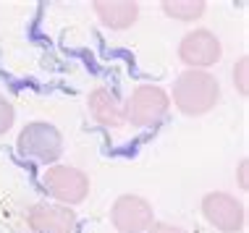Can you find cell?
Wrapping results in <instances>:
<instances>
[{
  "mask_svg": "<svg viewBox=\"0 0 249 233\" xmlns=\"http://www.w3.org/2000/svg\"><path fill=\"white\" fill-rule=\"evenodd\" d=\"M220 102V82L210 71L186 68L173 84V105L189 118L205 116Z\"/></svg>",
  "mask_w": 249,
  "mask_h": 233,
  "instance_id": "obj_1",
  "label": "cell"
},
{
  "mask_svg": "<svg viewBox=\"0 0 249 233\" xmlns=\"http://www.w3.org/2000/svg\"><path fill=\"white\" fill-rule=\"evenodd\" d=\"M171 110V95L158 84H139L124 105V118L139 129H155Z\"/></svg>",
  "mask_w": 249,
  "mask_h": 233,
  "instance_id": "obj_2",
  "label": "cell"
},
{
  "mask_svg": "<svg viewBox=\"0 0 249 233\" xmlns=\"http://www.w3.org/2000/svg\"><path fill=\"white\" fill-rule=\"evenodd\" d=\"M16 147H18V155L26 160L53 165L63 155V136H60V131L53 123L32 121L21 129V134L16 139Z\"/></svg>",
  "mask_w": 249,
  "mask_h": 233,
  "instance_id": "obj_3",
  "label": "cell"
},
{
  "mask_svg": "<svg viewBox=\"0 0 249 233\" xmlns=\"http://www.w3.org/2000/svg\"><path fill=\"white\" fill-rule=\"evenodd\" d=\"M42 189L55 199V204H82L89 197V176L73 165H50L42 176Z\"/></svg>",
  "mask_w": 249,
  "mask_h": 233,
  "instance_id": "obj_4",
  "label": "cell"
},
{
  "mask_svg": "<svg viewBox=\"0 0 249 233\" xmlns=\"http://www.w3.org/2000/svg\"><path fill=\"white\" fill-rule=\"evenodd\" d=\"M202 215L220 233H241L247 228L244 202L228 191H210L202 197Z\"/></svg>",
  "mask_w": 249,
  "mask_h": 233,
  "instance_id": "obj_5",
  "label": "cell"
},
{
  "mask_svg": "<svg viewBox=\"0 0 249 233\" xmlns=\"http://www.w3.org/2000/svg\"><path fill=\"white\" fill-rule=\"evenodd\" d=\"M178 58L186 68L192 71H207L223 58V45L210 29H192L181 37L178 42Z\"/></svg>",
  "mask_w": 249,
  "mask_h": 233,
  "instance_id": "obj_6",
  "label": "cell"
},
{
  "mask_svg": "<svg viewBox=\"0 0 249 233\" xmlns=\"http://www.w3.org/2000/svg\"><path fill=\"white\" fill-rule=\"evenodd\" d=\"M110 223L118 233H144L152 228V204L139 194H121L110 207Z\"/></svg>",
  "mask_w": 249,
  "mask_h": 233,
  "instance_id": "obj_7",
  "label": "cell"
},
{
  "mask_svg": "<svg viewBox=\"0 0 249 233\" xmlns=\"http://www.w3.org/2000/svg\"><path fill=\"white\" fill-rule=\"evenodd\" d=\"M26 223L35 233H76V212L66 204H32L26 212Z\"/></svg>",
  "mask_w": 249,
  "mask_h": 233,
  "instance_id": "obj_8",
  "label": "cell"
},
{
  "mask_svg": "<svg viewBox=\"0 0 249 233\" xmlns=\"http://www.w3.org/2000/svg\"><path fill=\"white\" fill-rule=\"evenodd\" d=\"M87 108H89V116L95 118V123L105 126V129H118V126L126 123L124 105H121V100L113 95L107 86H95V89L89 92Z\"/></svg>",
  "mask_w": 249,
  "mask_h": 233,
  "instance_id": "obj_9",
  "label": "cell"
},
{
  "mask_svg": "<svg viewBox=\"0 0 249 233\" xmlns=\"http://www.w3.org/2000/svg\"><path fill=\"white\" fill-rule=\"evenodd\" d=\"M92 8H95L103 26L116 32L131 29L139 21V5L131 3V0H95Z\"/></svg>",
  "mask_w": 249,
  "mask_h": 233,
  "instance_id": "obj_10",
  "label": "cell"
},
{
  "mask_svg": "<svg viewBox=\"0 0 249 233\" xmlns=\"http://www.w3.org/2000/svg\"><path fill=\"white\" fill-rule=\"evenodd\" d=\"M160 8L173 21H197V18L205 16L207 5L202 0H163Z\"/></svg>",
  "mask_w": 249,
  "mask_h": 233,
  "instance_id": "obj_11",
  "label": "cell"
},
{
  "mask_svg": "<svg viewBox=\"0 0 249 233\" xmlns=\"http://www.w3.org/2000/svg\"><path fill=\"white\" fill-rule=\"evenodd\" d=\"M233 86H236L241 97L249 95V58L247 55H241L236 66H233Z\"/></svg>",
  "mask_w": 249,
  "mask_h": 233,
  "instance_id": "obj_12",
  "label": "cell"
},
{
  "mask_svg": "<svg viewBox=\"0 0 249 233\" xmlns=\"http://www.w3.org/2000/svg\"><path fill=\"white\" fill-rule=\"evenodd\" d=\"M13 123H16V110H13V105H11L8 97L0 95V136L8 134Z\"/></svg>",
  "mask_w": 249,
  "mask_h": 233,
  "instance_id": "obj_13",
  "label": "cell"
},
{
  "mask_svg": "<svg viewBox=\"0 0 249 233\" xmlns=\"http://www.w3.org/2000/svg\"><path fill=\"white\" fill-rule=\"evenodd\" d=\"M150 233H186V231L178 228V225H173V223H158V220H155Z\"/></svg>",
  "mask_w": 249,
  "mask_h": 233,
  "instance_id": "obj_14",
  "label": "cell"
},
{
  "mask_svg": "<svg viewBox=\"0 0 249 233\" xmlns=\"http://www.w3.org/2000/svg\"><path fill=\"white\" fill-rule=\"evenodd\" d=\"M247 168H249V160L244 157V160L239 163V170H236V178H239L241 191H247V189H249V176H247Z\"/></svg>",
  "mask_w": 249,
  "mask_h": 233,
  "instance_id": "obj_15",
  "label": "cell"
}]
</instances>
